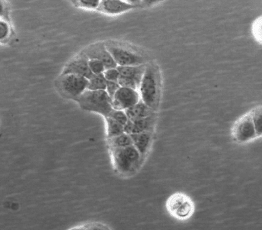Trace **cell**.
<instances>
[{
    "instance_id": "16",
    "label": "cell",
    "mask_w": 262,
    "mask_h": 230,
    "mask_svg": "<svg viewBox=\"0 0 262 230\" xmlns=\"http://www.w3.org/2000/svg\"><path fill=\"white\" fill-rule=\"evenodd\" d=\"M108 144L111 149H121L133 145V141L130 135L124 133L118 136L108 139Z\"/></svg>"
},
{
    "instance_id": "28",
    "label": "cell",
    "mask_w": 262,
    "mask_h": 230,
    "mask_svg": "<svg viewBox=\"0 0 262 230\" xmlns=\"http://www.w3.org/2000/svg\"><path fill=\"white\" fill-rule=\"evenodd\" d=\"M71 230H85V229L80 228V227H77V228H74V229H71Z\"/></svg>"
},
{
    "instance_id": "1",
    "label": "cell",
    "mask_w": 262,
    "mask_h": 230,
    "mask_svg": "<svg viewBox=\"0 0 262 230\" xmlns=\"http://www.w3.org/2000/svg\"><path fill=\"white\" fill-rule=\"evenodd\" d=\"M139 90L142 101L153 110L159 102L160 83L158 70L152 65H147L145 67Z\"/></svg>"
},
{
    "instance_id": "22",
    "label": "cell",
    "mask_w": 262,
    "mask_h": 230,
    "mask_svg": "<svg viewBox=\"0 0 262 230\" xmlns=\"http://www.w3.org/2000/svg\"><path fill=\"white\" fill-rule=\"evenodd\" d=\"M102 74H103L104 79L106 81L118 82V78L120 77V73H119L117 68L106 69Z\"/></svg>"
},
{
    "instance_id": "11",
    "label": "cell",
    "mask_w": 262,
    "mask_h": 230,
    "mask_svg": "<svg viewBox=\"0 0 262 230\" xmlns=\"http://www.w3.org/2000/svg\"><path fill=\"white\" fill-rule=\"evenodd\" d=\"M136 7L128 2L101 1L97 8L98 11L108 14H118L128 11Z\"/></svg>"
},
{
    "instance_id": "10",
    "label": "cell",
    "mask_w": 262,
    "mask_h": 230,
    "mask_svg": "<svg viewBox=\"0 0 262 230\" xmlns=\"http://www.w3.org/2000/svg\"><path fill=\"white\" fill-rule=\"evenodd\" d=\"M83 53L89 59H94L101 61L105 67V70L114 69L118 67L104 45L98 43L90 45Z\"/></svg>"
},
{
    "instance_id": "4",
    "label": "cell",
    "mask_w": 262,
    "mask_h": 230,
    "mask_svg": "<svg viewBox=\"0 0 262 230\" xmlns=\"http://www.w3.org/2000/svg\"><path fill=\"white\" fill-rule=\"evenodd\" d=\"M168 212L178 220L184 221L190 218L193 214L194 206L191 199L181 193L170 196L166 204Z\"/></svg>"
},
{
    "instance_id": "23",
    "label": "cell",
    "mask_w": 262,
    "mask_h": 230,
    "mask_svg": "<svg viewBox=\"0 0 262 230\" xmlns=\"http://www.w3.org/2000/svg\"><path fill=\"white\" fill-rule=\"evenodd\" d=\"M76 5L81 6L82 8H88V9H97L99 6L100 2L96 1V0H83V1H79L73 2Z\"/></svg>"
},
{
    "instance_id": "13",
    "label": "cell",
    "mask_w": 262,
    "mask_h": 230,
    "mask_svg": "<svg viewBox=\"0 0 262 230\" xmlns=\"http://www.w3.org/2000/svg\"><path fill=\"white\" fill-rule=\"evenodd\" d=\"M145 67L146 66L142 65L131 67H117V69L120 73V76L132 79L140 86Z\"/></svg>"
},
{
    "instance_id": "27",
    "label": "cell",
    "mask_w": 262,
    "mask_h": 230,
    "mask_svg": "<svg viewBox=\"0 0 262 230\" xmlns=\"http://www.w3.org/2000/svg\"><path fill=\"white\" fill-rule=\"evenodd\" d=\"M5 8H4V5L3 2H0V16H3L5 13Z\"/></svg>"
},
{
    "instance_id": "15",
    "label": "cell",
    "mask_w": 262,
    "mask_h": 230,
    "mask_svg": "<svg viewBox=\"0 0 262 230\" xmlns=\"http://www.w3.org/2000/svg\"><path fill=\"white\" fill-rule=\"evenodd\" d=\"M132 139L133 145L137 150L140 155H144L148 149L151 141V135L149 132L137 133L129 135Z\"/></svg>"
},
{
    "instance_id": "18",
    "label": "cell",
    "mask_w": 262,
    "mask_h": 230,
    "mask_svg": "<svg viewBox=\"0 0 262 230\" xmlns=\"http://www.w3.org/2000/svg\"><path fill=\"white\" fill-rule=\"evenodd\" d=\"M106 79H104L103 74L100 75H94L90 79H88L87 90L92 91H99L105 90Z\"/></svg>"
},
{
    "instance_id": "6",
    "label": "cell",
    "mask_w": 262,
    "mask_h": 230,
    "mask_svg": "<svg viewBox=\"0 0 262 230\" xmlns=\"http://www.w3.org/2000/svg\"><path fill=\"white\" fill-rule=\"evenodd\" d=\"M88 79L81 76L67 74L61 75L59 79V88L67 96L77 99L87 90Z\"/></svg>"
},
{
    "instance_id": "7",
    "label": "cell",
    "mask_w": 262,
    "mask_h": 230,
    "mask_svg": "<svg viewBox=\"0 0 262 230\" xmlns=\"http://www.w3.org/2000/svg\"><path fill=\"white\" fill-rule=\"evenodd\" d=\"M139 100L137 90L120 87L112 98V108L116 110L126 111Z\"/></svg>"
},
{
    "instance_id": "20",
    "label": "cell",
    "mask_w": 262,
    "mask_h": 230,
    "mask_svg": "<svg viewBox=\"0 0 262 230\" xmlns=\"http://www.w3.org/2000/svg\"><path fill=\"white\" fill-rule=\"evenodd\" d=\"M88 66H89L90 71L93 75H100L105 71V67L103 64L97 59H89Z\"/></svg>"
},
{
    "instance_id": "19",
    "label": "cell",
    "mask_w": 262,
    "mask_h": 230,
    "mask_svg": "<svg viewBox=\"0 0 262 230\" xmlns=\"http://www.w3.org/2000/svg\"><path fill=\"white\" fill-rule=\"evenodd\" d=\"M250 114H251L252 122H253L254 127H255L256 135H257V137H260L262 133L261 107L259 106L253 109L250 112Z\"/></svg>"
},
{
    "instance_id": "25",
    "label": "cell",
    "mask_w": 262,
    "mask_h": 230,
    "mask_svg": "<svg viewBox=\"0 0 262 230\" xmlns=\"http://www.w3.org/2000/svg\"><path fill=\"white\" fill-rule=\"evenodd\" d=\"M9 27L4 20H0V40L7 38L9 34Z\"/></svg>"
},
{
    "instance_id": "14",
    "label": "cell",
    "mask_w": 262,
    "mask_h": 230,
    "mask_svg": "<svg viewBox=\"0 0 262 230\" xmlns=\"http://www.w3.org/2000/svg\"><path fill=\"white\" fill-rule=\"evenodd\" d=\"M124 112L126 113L128 120H137V119L145 118L152 116V110L149 108L142 100H139L137 104Z\"/></svg>"
},
{
    "instance_id": "8",
    "label": "cell",
    "mask_w": 262,
    "mask_h": 230,
    "mask_svg": "<svg viewBox=\"0 0 262 230\" xmlns=\"http://www.w3.org/2000/svg\"><path fill=\"white\" fill-rule=\"evenodd\" d=\"M233 134L235 139L241 143L247 142L257 137L250 113L237 121L233 128Z\"/></svg>"
},
{
    "instance_id": "21",
    "label": "cell",
    "mask_w": 262,
    "mask_h": 230,
    "mask_svg": "<svg viewBox=\"0 0 262 230\" xmlns=\"http://www.w3.org/2000/svg\"><path fill=\"white\" fill-rule=\"evenodd\" d=\"M108 118L114 119V120L117 122L120 123L124 127V125L126 124L127 121H128V118H127L126 113L124 111L116 110H113L112 112L108 115Z\"/></svg>"
},
{
    "instance_id": "2",
    "label": "cell",
    "mask_w": 262,
    "mask_h": 230,
    "mask_svg": "<svg viewBox=\"0 0 262 230\" xmlns=\"http://www.w3.org/2000/svg\"><path fill=\"white\" fill-rule=\"evenodd\" d=\"M76 100L83 110L99 114L105 118L113 110L112 98L105 90H86Z\"/></svg>"
},
{
    "instance_id": "26",
    "label": "cell",
    "mask_w": 262,
    "mask_h": 230,
    "mask_svg": "<svg viewBox=\"0 0 262 230\" xmlns=\"http://www.w3.org/2000/svg\"><path fill=\"white\" fill-rule=\"evenodd\" d=\"M85 230H108V229L103 226H100V225H92V226H90V227H88V228L85 229Z\"/></svg>"
},
{
    "instance_id": "17",
    "label": "cell",
    "mask_w": 262,
    "mask_h": 230,
    "mask_svg": "<svg viewBox=\"0 0 262 230\" xmlns=\"http://www.w3.org/2000/svg\"><path fill=\"white\" fill-rule=\"evenodd\" d=\"M106 132L108 139L113 138L124 133V126L114 119L106 117Z\"/></svg>"
},
{
    "instance_id": "24",
    "label": "cell",
    "mask_w": 262,
    "mask_h": 230,
    "mask_svg": "<svg viewBox=\"0 0 262 230\" xmlns=\"http://www.w3.org/2000/svg\"><path fill=\"white\" fill-rule=\"evenodd\" d=\"M120 88V86L118 82L106 81L105 91L110 97L112 98Z\"/></svg>"
},
{
    "instance_id": "12",
    "label": "cell",
    "mask_w": 262,
    "mask_h": 230,
    "mask_svg": "<svg viewBox=\"0 0 262 230\" xmlns=\"http://www.w3.org/2000/svg\"><path fill=\"white\" fill-rule=\"evenodd\" d=\"M153 125L152 116L137 120H128L124 125V133L128 135L149 132Z\"/></svg>"
},
{
    "instance_id": "3",
    "label": "cell",
    "mask_w": 262,
    "mask_h": 230,
    "mask_svg": "<svg viewBox=\"0 0 262 230\" xmlns=\"http://www.w3.org/2000/svg\"><path fill=\"white\" fill-rule=\"evenodd\" d=\"M114 166L120 174H127L137 168L140 160V154L134 145L112 149Z\"/></svg>"
},
{
    "instance_id": "9",
    "label": "cell",
    "mask_w": 262,
    "mask_h": 230,
    "mask_svg": "<svg viewBox=\"0 0 262 230\" xmlns=\"http://www.w3.org/2000/svg\"><path fill=\"white\" fill-rule=\"evenodd\" d=\"M88 61L89 59L82 52L81 54L77 55L75 58L72 59L66 65L61 75L72 74V75L81 76L87 79H90L94 75L90 71Z\"/></svg>"
},
{
    "instance_id": "5",
    "label": "cell",
    "mask_w": 262,
    "mask_h": 230,
    "mask_svg": "<svg viewBox=\"0 0 262 230\" xmlns=\"http://www.w3.org/2000/svg\"><path fill=\"white\" fill-rule=\"evenodd\" d=\"M104 46L118 67L143 65V57L130 49L116 43H108L107 45H104Z\"/></svg>"
}]
</instances>
